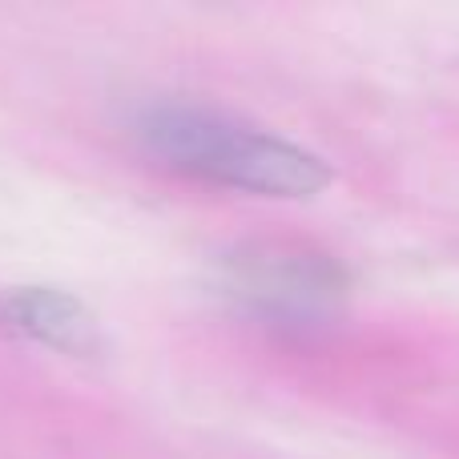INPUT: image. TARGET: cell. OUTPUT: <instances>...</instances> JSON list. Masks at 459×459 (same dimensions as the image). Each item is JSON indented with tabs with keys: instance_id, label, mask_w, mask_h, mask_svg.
Returning a JSON list of instances; mask_svg holds the SVG:
<instances>
[{
	"instance_id": "7a4b0ae2",
	"label": "cell",
	"mask_w": 459,
	"mask_h": 459,
	"mask_svg": "<svg viewBox=\"0 0 459 459\" xmlns=\"http://www.w3.org/2000/svg\"><path fill=\"white\" fill-rule=\"evenodd\" d=\"M218 294L270 323H307L334 299V274L315 254L242 246L218 262Z\"/></svg>"
},
{
	"instance_id": "3957f363",
	"label": "cell",
	"mask_w": 459,
	"mask_h": 459,
	"mask_svg": "<svg viewBox=\"0 0 459 459\" xmlns=\"http://www.w3.org/2000/svg\"><path fill=\"white\" fill-rule=\"evenodd\" d=\"M0 334L69 359H93L105 347L101 323L77 294L37 282L0 286Z\"/></svg>"
},
{
	"instance_id": "6da1fadb",
	"label": "cell",
	"mask_w": 459,
	"mask_h": 459,
	"mask_svg": "<svg viewBox=\"0 0 459 459\" xmlns=\"http://www.w3.org/2000/svg\"><path fill=\"white\" fill-rule=\"evenodd\" d=\"M134 137L158 166L222 190L258 198H315L331 186V166L323 158L206 105H145L134 121Z\"/></svg>"
}]
</instances>
